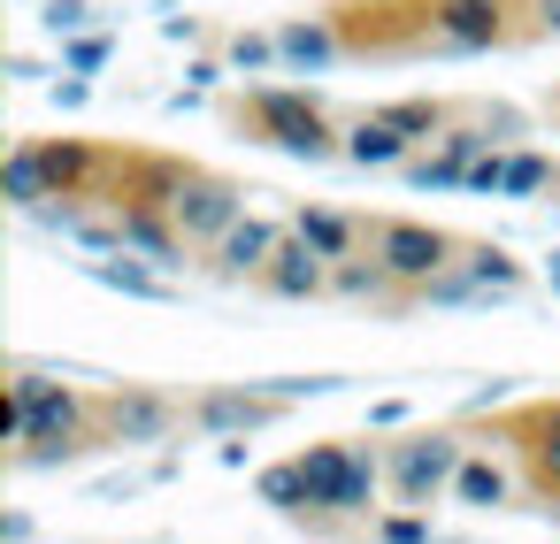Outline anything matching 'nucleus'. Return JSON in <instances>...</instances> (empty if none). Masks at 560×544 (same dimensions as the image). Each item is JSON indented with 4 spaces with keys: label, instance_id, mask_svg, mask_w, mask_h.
Returning a JSON list of instances; mask_svg holds the SVG:
<instances>
[{
    "label": "nucleus",
    "instance_id": "aec40b11",
    "mask_svg": "<svg viewBox=\"0 0 560 544\" xmlns=\"http://www.w3.org/2000/svg\"><path fill=\"white\" fill-rule=\"evenodd\" d=\"M277 55H284V62H307V70H315V62H330V55H338V39H330L323 24H292V32H277Z\"/></svg>",
    "mask_w": 560,
    "mask_h": 544
},
{
    "label": "nucleus",
    "instance_id": "2eb2a0df",
    "mask_svg": "<svg viewBox=\"0 0 560 544\" xmlns=\"http://www.w3.org/2000/svg\"><path fill=\"white\" fill-rule=\"evenodd\" d=\"M315 253H330V261H353V246H361V230L346 223V215H330V208H300V223H292Z\"/></svg>",
    "mask_w": 560,
    "mask_h": 544
},
{
    "label": "nucleus",
    "instance_id": "a878e982",
    "mask_svg": "<svg viewBox=\"0 0 560 544\" xmlns=\"http://www.w3.org/2000/svg\"><path fill=\"white\" fill-rule=\"evenodd\" d=\"M85 16H93V9H85V0H47V24H55V32H78Z\"/></svg>",
    "mask_w": 560,
    "mask_h": 544
},
{
    "label": "nucleus",
    "instance_id": "4468645a",
    "mask_svg": "<svg viewBox=\"0 0 560 544\" xmlns=\"http://www.w3.org/2000/svg\"><path fill=\"white\" fill-rule=\"evenodd\" d=\"M32 154H39V177H47V192H55V200H78V192H85V169H93V154H85V146L47 139V146H32Z\"/></svg>",
    "mask_w": 560,
    "mask_h": 544
},
{
    "label": "nucleus",
    "instance_id": "6ab92c4d",
    "mask_svg": "<svg viewBox=\"0 0 560 544\" xmlns=\"http://www.w3.org/2000/svg\"><path fill=\"white\" fill-rule=\"evenodd\" d=\"M93 276H101L108 292H131V299H177L170 276H147V269H131V261H93Z\"/></svg>",
    "mask_w": 560,
    "mask_h": 544
},
{
    "label": "nucleus",
    "instance_id": "6e6552de",
    "mask_svg": "<svg viewBox=\"0 0 560 544\" xmlns=\"http://www.w3.org/2000/svg\"><path fill=\"white\" fill-rule=\"evenodd\" d=\"M261 284H269L277 299H315V292L330 284V253H315V246L292 230V246H277V261L261 269Z\"/></svg>",
    "mask_w": 560,
    "mask_h": 544
},
{
    "label": "nucleus",
    "instance_id": "9d476101",
    "mask_svg": "<svg viewBox=\"0 0 560 544\" xmlns=\"http://www.w3.org/2000/svg\"><path fill=\"white\" fill-rule=\"evenodd\" d=\"M170 422H177V406L154 399V391H124V399L108 406V429H116L124 445H154V437H170Z\"/></svg>",
    "mask_w": 560,
    "mask_h": 544
},
{
    "label": "nucleus",
    "instance_id": "f8f14e48",
    "mask_svg": "<svg viewBox=\"0 0 560 544\" xmlns=\"http://www.w3.org/2000/svg\"><path fill=\"white\" fill-rule=\"evenodd\" d=\"M284 399V391H277ZM277 399H238V391H208L192 414H200V429H215V437H238V429H261V422H277Z\"/></svg>",
    "mask_w": 560,
    "mask_h": 544
},
{
    "label": "nucleus",
    "instance_id": "393cba45",
    "mask_svg": "<svg viewBox=\"0 0 560 544\" xmlns=\"http://www.w3.org/2000/svg\"><path fill=\"white\" fill-rule=\"evenodd\" d=\"M269 55H277V39H238V47H231L238 70H269Z\"/></svg>",
    "mask_w": 560,
    "mask_h": 544
},
{
    "label": "nucleus",
    "instance_id": "5701e85b",
    "mask_svg": "<svg viewBox=\"0 0 560 544\" xmlns=\"http://www.w3.org/2000/svg\"><path fill=\"white\" fill-rule=\"evenodd\" d=\"M545 185H552V169H545L537 154H514V162H506V185H499V192H514V200H529V192H545Z\"/></svg>",
    "mask_w": 560,
    "mask_h": 544
},
{
    "label": "nucleus",
    "instance_id": "dca6fc26",
    "mask_svg": "<svg viewBox=\"0 0 560 544\" xmlns=\"http://www.w3.org/2000/svg\"><path fill=\"white\" fill-rule=\"evenodd\" d=\"M453 490H460V506H506V468L499 460H460V475H453Z\"/></svg>",
    "mask_w": 560,
    "mask_h": 544
},
{
    "label": "nucleus",
    "instance_id": "f3484780",
    "mask_svg": "<svg viewBox=\"0 0 560 544\" xmlns=\"http://www.w3.org/2000/svg\"><path fill=\"white\" fill-rule=\"evenodd\" d=\"M468 284H476V299H506V292L522 284V269H514L499 246H476V253H468Z\"/></svg>",
    "mask_w": 560,
    "mask_h": 544
},
{
    "label": "nucleus",
    "instance_id": "f03ea898",
    "mask_svg": "<svg viewBox=\"0 0 560 544\" xmlns=\"http://www.w3.org/2000/svg\"><path fill=\"white\" fill-rule=\"evenodd\" d=\"M460 460H468V445H460V437H445V429H430V437L392 445L384 475H392V490H399L407 506H430V498H438V490L460 475Z\"/></svg>",
    "mask_w": 560,
    "mask_h": 544
},
{
    "label": "nucleus",
    "instance_id": "bb28decb",
    "mask_svg": "<svg viewBox=\"0 0 560 544\" xmlns=\"http://www.w3.org/2000/svg\"><path fill=\"white\" fill-rule=\"evenodd\" d=\"M545 32H560V0H545Z\"/></svg>",
    "mask_w": 560,
    "mask_h": 544
},
{
    "label": "nucleus",
    "instance_id": "412c9836",
    "mask_svg": "<svg viewBox=\"0 0 560 544\" xmlns=\"http://www.w3.org/2000/svg\"><path fill=\"white\" fill-rule=\"evenodd\" d=\"M124 246H139V253H154V261H170L177 253V238L147 215V208H124Z\"/></svg>",
    "mask_w": 560,
    "mask_h": 544
},
{
    "label": "nucleus",
    "instance_id": "423d86ee",
    "mask_svg": "<svg viewBox=\"0 0 560 544\" xmlns=\"http://www.w3.org/2000/svg\"><path fill=\"white\" fill-rule=\"evenodd\" d=\"M238 185L231 177H200V169H185V185H177V200H170V223L185 230V238H223L231 223H238Z\"/></svg>",
    "mask_w": 560,
    "mask_h": 544
},
{
    "label": "nucleus",
    "instance_id": "4be33fe9",
    "mask_svg": "<svg viewBox=\"0 0 560 544\" xmlns=\"http://www.w3.org/2000/svg\"><path fill=\"white\" fill-rule=\"evenodd\" d=\"M261 498L284 506V513H300V506H307V475H300V460H292V468H269V475H261Z\"/></svg>",
    "mask_w": 560,
    "mask_h": 544
},
{
    "label": "nucleus",
    "instance_id": "ddd939ff",
    "mask_svg": "<svg viewBox=\"0 0 560 544\" xmlns=\"http://www.w3.org/2000/svg\"><path fill=\"white\" fill-rule=\"evenodd\" d=\"M346 154H353L361 169H392V162L407 154V131H399L392 116H361V123L346 131Z\"/></svg>",
    "mask_w": 560,
    "mask_h": 544
},
{
    "label": "nucleus",
    "instance_id": "7ed1b4c3",
    "mask_svg": "<svg viewBox=\"0 0 560 544\" xmlns=\"http://www.w3.org/2000/svg\"><path fill=\"white\" fill-rule=\"evenodd\" d=\"M254 131H261L269 146L300 154V162H323V154L338 146L330 123H323V108H315L307 93H254Z\"/></svg>",
    "mask_w": 560,
    "mask_h": 544
},
{
    "label": "nucleus",
    "instance_id": "1a4fd4ad",
    "mask_svg": "<svg viewBox=\"0 0 560 544\" xmlns=\"http://www.w3.org/2000/svg\"><path fill=\"white\" fill-rule=\"evenodd\" d=\"M277 246H284V238H277L269 223H231V230L215 238V269H223V276H261V269L277 261Z\"/></svg>",
    "mask_w": 560,
    "mask_h": 544
},
{
    "label": "nucleus",
    "instance_id": "39448f33",
    "mask_svg": "<svg viewBox=\"0 0 560 544\" xmlns=\"http://www.w3.org/2000/svg\"><path fill=\"white\" fill-rule=\"evenodd\" d=\"M376 261L392 269V284H430L453 269V238L430 223H384L376 230Z\"/></svg>",
    "mask_w": 560,
    "mask_h": 544
},
{
    "label": "nucleus",
    "instance_id": "f257e3e1",
    "mask_svg": "<svg viewBox=\"0 0 560 544\" xmlns=\"http://www.w3.org/2000/svg\"><path fill=\"white\" fill-rule=\"evenodd\" d=\"M0 422H9V437L24 445V460H62V452H78V437H85V399L24 368V376L9 383V414H0Z\"/></svg>",
    "mask_w": 560,
    "mask_h": 544
},
{
    "label": "nucleus",
    "instance_id": "9b49d317",
    "mask_svg": "<svg viewBox=\"0 0 560 544\" xmlns=\"http://www.w3.org/2000/svg\"><path fill=\"white\" fill-rule=\"evenodd\" d=\"M522 460H529L537 490L560 498V406H537V414L522 422Z\"/></svg>",
    "mask_w": 560,
    "mask_h": 544
},
{
    "label": "nucleus",
    "instance_id": "20e7f679",
    "mask_svg": "<svg viewBox=\"0 0 560 544\" xmlns=\"http://www.w3.org/2000/svg\"><path fill=\"white\" fill-rule=\"evenodd\" d=\"M300 475H307V506L353 513L369 498V483H376V460L353 452V445H315V452H300Z\"/></svg>",
    "mask_w": 560,
    "mask_h": 544
},
{
    "label": "nucleus",
    "instance_id": "a211bd4d",
    "mask_svg": "<svg viewBox=\"0 0 560 544\" xmlns=\"http://www.w3.org/2000/svg\"><path fill=\"white\" fill-rule=\"evenodd\" d=\"M0 185H9V200H16V208H32V215H39V200H55V192H47V177H39V154H32V146H16V154H9Z\"/></svg>",
    "mask_w": 560,
    "mask_h": 544
},
{
    "label": "nucleus",
    "instance_id": "0eeeda50",
    "mask_svg": "<svg viewBox=\"0 0 560 544\" xmlns=\"http://www.w3.org/2000/svg\"><path fill=\"white\" fill-rule=\"evenodd\" d=\"M430 32L445 47H491L506 32V0H445V9H430Z\"/></svg>",
    "mask_w": 560,
    "mask_h": 544
},
{
    "label": "nucleus",
    "instance_id": "b1692460",
    "mask_svg": "<svg viewBox=\"0 0 560 544\" xmlns=\"http://www.w3.org/2000/svg\"><path fill=\"white\" fill-rule=\"evenodd\" d=\"M384 116H392V123H399L407 139H422V131H438V108H430V100H399V108H384Z\"/></svg>",
    "mask_w": 560,
    "mask_h": 544
}]
</instances>
